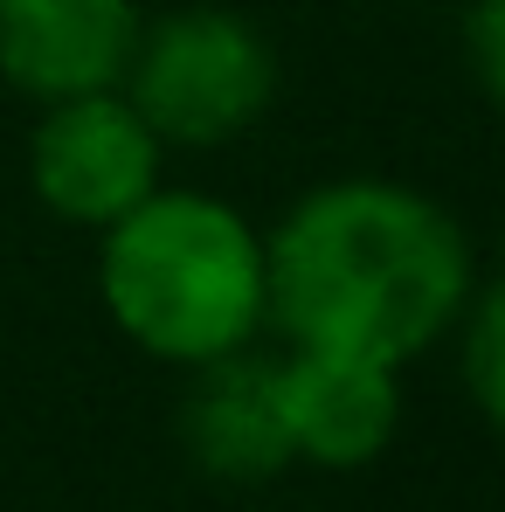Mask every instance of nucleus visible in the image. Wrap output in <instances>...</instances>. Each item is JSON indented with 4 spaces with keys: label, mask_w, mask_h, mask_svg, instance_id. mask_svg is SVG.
<instances>
[{
    "label": "nucleus",
    "mask_w": 505,
    "mask_h": 512,
    "mask_svg": "<svg viewBox=\"0 0 505 512\" xmlns=\"http://www.w3.org/2000/svg\"><path fill=\"white\" fill-rule=\"evenodd\" d=\"M270 333L291 346L367 353L409 367L450 340L478 250L464 222L388 173H339L305 187L270 229Z\"/></svg>",
    "instance_id": "nucleus-1"
},
{
    "label": "nucleus",
    "mask_w": 505,
    "mask_h": 512,
    "mask_svg": "<svg viewBox=\"0 0 505 512\" xmlns=\"http://www.w3.org/2000/svg\"><path fill=\"white\" fill-rule=\"evenodd\" d=\"M97 305L118 340L160 367H201L270 333L263 229L208 187H153L97 229Z\"/></svg>",
    "instance_id": "nucleus-2"
},
{
    "label": "nucleus",
    "mask_w": 505,
    "mask_h": 512,
    "mask_svg": "<svg viewBox=\"0 0 505 512\" xmlns=\"http://www.w3.org/2000/svg\"><path fill=\"white\" fill-rule=\"evenodd\" d=\"M277 84L284 70L270 35L222 0H187L160 21H139L132 63L118 77L167 153H215L250 139L277 104Z\"/></svg>",
    "instance_id": "nucleus-3"
},
{
    "label": "nucleus",
    "mask_w": 505,
    "mask_h": 512,
    "mask_svg": "<svg viewBox=\"0 0 505 512\" xmlns=\"http://www.w3.org/2000/svg\"><path fill=\"white\" fill-rule=\"evenodd\" d=\"M167 173L160 132L139 118L125 90H84L35 111L28 132V187L63 229H111L132 215Z\"/></svg>",
    "instance_id": "nucleus-4"
},
{
    "label": "nucleus",
    "mask_w": 505,
    "mask_h": 512,
    "mask_svg": "<svg viewBox=\"0 0 505 512\" xmlns=\"http://www.w3.org/2000/svg\"><path fill=\"white\" fill-rule=\"evenodd\" d=\"M277 402H284L291 457L319 471L381 464L409 416L402 367L367 360V353H333V346H291L277 360Z\"/></svg>",
    "instance_id": "nucleus-5"
},
{
    "label": "nucleus",
    "mask_w": 505,
    "mask_h": 512,
    "mask_svg": "<svg viewBox=\"0 0 505 512\" xmlns=\"http://www.w3.org/2000/svg\"><path fill=\"white\" fill-rule=\"evenodd\" d=\"M173 429H180L187 464L208 485L256 492L298 464L291 436H284V402H277V360L256 346L187 367V395L173 409Z\"/></svg>",
    "instance_id": "nucleus-6"
},
{
    "label": "nucleus",
    "mask_w": 505,
    "mask_h": 512,
    "mask_svg": "<svg viewBox=\"0 0 505 512\" xmlns=\"http://www.w3.org/2000/svg\"><path fill=\"white\" fill-rule=\"evenodd\" d=\"M139 0H0V84L28 104L111 90L139 42Z\"/></svg>",
    "instance_id": "nucleus-7"
},
{
    "label": "nucleus",
    "mask_w": 505,
    "mask_h": 512,
    "mask_svg": "<svg viewBox=\"0 0 505 512\" xmlns=\"http://www.w3.org/2000/svg\"><path fill=\"white\" fill-rule=\"evenodd\" d=\"M450 340H457V381H464L471 409L485 416V429L505 436V263L478 270Z\"/></svg>",
    "instance_id": "nucleus-8"
},
{
    "label": "nucleus",
    "mask_w": 505,
    "mask_h": 512,
    "mask_svg": "<svg viewBox=\"0 0 505 512\" xmlns=\"http://www.w3.org/2000/svg\"><path fill=\"white\" fill-rule=\"evenodd\" d=\"M464 63L485 104L505 111V0H464Z\"/></svg>",
    "instance_id": "nucleus-9"
}]
</instances>
